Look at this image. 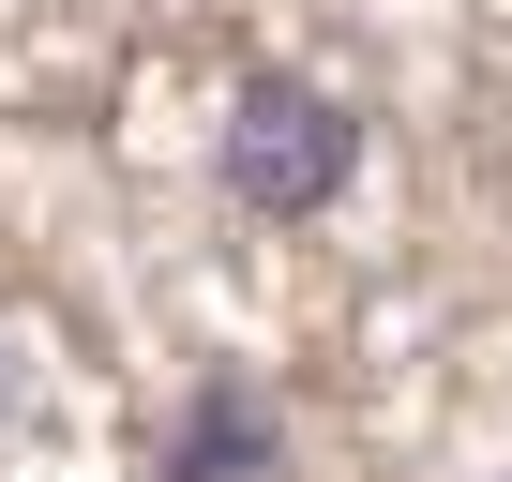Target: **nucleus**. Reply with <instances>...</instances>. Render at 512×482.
<instances>
[{
    "mask_svg": "<svg viewBox=\"0 0 512 482\" xmlns=\"http://www.w3.org/2000/svg\"><path fill=\"white\" fill-rule=\"evenodd\" d=\"M211 166H226V196H241L256 226H317V211L362 181V106L317 91V76H287V61H256V76L226 91Z\"/></svg>",
    "mask_w": 512,
    "mask_h": 482,
    "instance_id": "obj_1",
    "label": "nucleus"
},
{
    "mask_svg": "<svg viewBox=\"0 0 512 482\" xmlns=\"http://www.w3.org/2000/svg\"><path fill=\"white\" fill-rule=\"evenodd\" d=\"M272 467H287V422H272L256 377H196L166 452H151V482H272Z\"/></svg>",
    "mask_w": 512,
    "mask_h": 482,
    "instance_id": "obj_2",
    "label": "nucleus"
}]
</instances>
